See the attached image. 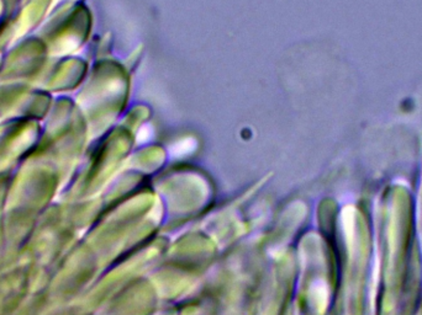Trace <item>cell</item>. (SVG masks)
<instances>
[{
  "mask_svg": "<svg viewBox=\"0 0 422 315\" xmlns=\"http://www.w3.org/2000/svg\"><path fill=\"white\" fill-rule=\"evenodd\" d=\"M194 148H195V142H194V139L188 138L174 144V146L172 147V149H170V153L174 157H183L185 156V154H189L190 152H193Z\"/></svg>",
  "mask_w": 422,
  "mask_h": 315,
  "instance_id": "6da1fadb",
  "label": "cell"
}]
</instances>
